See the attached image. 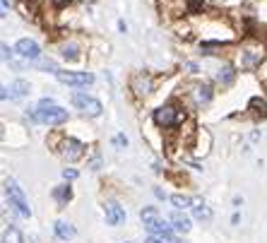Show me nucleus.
<instances>
[{"mask_svg":"<svg viewBox=\"0 0 267 243\" xmlns=\"http://www.w3.org/2000/svg\"><path fill=\"white\" fill-rule=\"evenodd\" d=\"M140 219H142V224H145L147 231L152 233L156 226H159L161 217H159V210H156V207H145V210L140 212Z\"/></svg>","mask_w":267,"mask_h":243,"instance_id":"13","label":"nucleus"},{"mask_svg":"<svg viewBox=\"0 0 267 243\" xmlns=\"http://www.w3.org/2000/svg\"><path fill=\"white\" fill-rule=\"evenodd\" d=\"M60 55H63L65 60H70V63H72V60H77V58H79V46L72 44V41H67V44L60 46Z\"/></svg>","mask_w":267,"mask_h":243,"instance_id":"18","label":"nucleus"},{"mask_svg":"<svg viewBox=\"0 0 267 243\" xmlns=\"http://www.w3.org/2000/svg\"><path fill=\"white\" fill-rule=\"evenodd\" d=\"M56 77H58V82L70 85V87H84V85L94 82L92 72H67V70H60V72H56Z\"/></svg>","mask_w":267,"mask_h":243,"instance_id":"6","label":"nucleus"},{"mask_svg":"<svg viewBox=\"0 0 267 243\" xmlns=\"http://www.w3.org/2000/svg\"><path fill=\"white\" fill-rule=\"evenodd\" d=\"M3 58H5V60H12V51L8 44H3Z\"/></svg>","mask_w":267,"mask_h":243,"instance_id":"26","label":"nucleus"},{"mask_svg":"<svg viewBox=\"0 0 267 243\" xmlns=\"http://www.w3.org/2000/svg\"><path fill=\"white\" fill-rule=\"evenodd\" d=\"M3 243H24V238H22V231L17 229V226H8L5 231H3Z\"/></svg>","mask_w":267,"mask_h":243,"instance_id":"19","label":"nucleus"},{"mask_svg":"<svg viewBox=\"0 0 267 243\" xmlns=\"http://www.w3.org/2000/svg\"><path fill=\"white\" fill-rule=\"evenodd\" d=\"M130 89H133L137 97H147L154 89V79H152V75H147V72H137L130 79Z\"/></svg>","mask_w":267,"mask_h":243,"instance_id":"8","label":"nucleus"},{"mask_svg":"<svg viewBox=\"0 0 267 243\" xmlns=\"http://www.w3.org/2000/svg\"><path fill=\"white\" fill-rule=\"evenodd\" d=\"M250 111L255 113V116H260V118H265L267 116V101L265 99H260V97H255V99H250Z\"/></svg>","mask_w":267,"mask_h":243,"instance_id":"21","label":"nucleus"},{"mask_svg":"<svg viewBox=\"0 0 267 243\" xmlns=\"http://www.w3.org/2000/svg\"><path fill=\"white\" fill-rule=\"evenodd\" d=\"M188 97L193 99L195 106H205V104H210V99H212V87L207 82H195V85L190 87Z\"/></svg>","mask_w":267,"mask_h":243,"instance_id":"9","label":"nucleus"},{"mask_svg":"<svg viewBox=\"0 0 267 243\" xmlns=\"http://www.w3.org/2000/svg\"><path fill=\"white\" fill-rule=\"evenodd\" d=\"M0 3H3V17H5L8 10H10V3H8V0H0Z\"/></svg>","mask_w":267,"mask_h":243,"instance_id":"29","label":"nucleus"},{"mask_svg":"<svg viewBox=\"0 0 267 243\" xmlns=\"http://www.w3.org/2000/svg\"><path fill=\"white\" fill-rule=\"evenodd\" d=\"M32 92V87H29V82L27 79H15L10 87H3V99H22V97H27Z\"/></svg>","mask_w":267,"mask_h":243,"instance_id":"10","label":"nucleus"},{"mask_svg":"<svg viewBox=\"0 0 267 243\" xmlns=\"http://www.w3.org/2000/svg\"><path fill=\"white\" fill-rule=\"evenodd\" d=\"M72 104L77 106L84 116H92V118H97V116H101V111H104V106H101V101H97L94 97H89V94H84V92H77V94H72Z\"/></svg>","mask_w":267,"mask_h":243,"instance_id":"4","label":"nucleus"},{"mask_svg":"<svg viewBox=\"0 0 267 243\" xmlns=\"http://www.w3.org/2000/svg\"><path fill=\"white\" fill-rule=\"evenodd\" d=\"M234 77H236V72L231 65H222L217 70V82H219L222 87H229V85L234 82Z\"/></svg>","mask_w":267,"mask_h":243,"instance_id":"17","label":"nucleus"},{"mask_svg":"<svg viewBox=\"0 0 267 243\" xmlns=\"http://www.w3.org/2000/svg\"><path fill=\"white\" fill-rule=\"evenodd\" d=\"M104 217H106L109 226H121L123 221H125V210H123L118 202H106L104 205Z\"/></svg>","mask_w":267,"mask_h":243,"instance_id":"11","label":"nucleus"},{"mask_svg":"<svg viewBox=\"0 0 267 243\" xmlns=\"http://www.w3.org/2000/svg\"><path fill=\"white\" fill-rule=\"evenodd\" d=\"M53 200H56L60 207H65L67 202L72 200V188H70V183H63V186H56L53 188Z\"/></svg>","mask_w":267,"mask_h":243,"instance_id":"16","label":"nucleus"},{"mask_svg":"<svg viewBox=\"0 0 267 243\" xmlns=\"http://www.w3.org/2000/svg\"><path fill=\"white\" fill-rule=\"evenodd\" d=\"M53 231H56V236L60 238V241H70V238H75V233H77V229L70 224V221H56L53 224Z\"/></svg>","mask_w":267,"mask_h":243,"instance_id":"14","label":"nucleus"},{"mask_svg":"<svg viewBox=\"0 0 267 243\" xmlns=\"http://www.w3.org/2000/svg\"><path fill=\"white\" fill-rule=\"evenodd\" d=\"M171 202L176 205V207H181V210H186V207H190V205H195V200L188 198V195H171Z\"/></svg>","mask_w":267,"mask_h":243,"instance_id":"22","label":"nucleus"},{"mask_svg":"<svg viewBox=\"0 0 267 243\" xmlns=\"http://www.w3.org/2000/svg\"><path fill=\"white\" fill-rule=\"evenodd\" d=\"M15 51L22 55L24 60H32V63H39V58H41V46L32 41V39H20L17 46H15Z\"/></svg>","mask_w":267,"mask_h":243,"instance_id":"7","label":"nucleus"},{"mask_svg":"<svg viewBox=\"0 0 267 243\" xmlns=\"http://www.w3.org/2000/svg\"><path fill=\"white\" fill-rule=\"evenodd\" d=\"M241 67H245V70H253V67H257L260 63H262V51H257V48H245V51H241Z\"/></svg>","mask_w":267,"mask_h":243,"instance_id":"12","label":"nucleus"},{"mask_svg":"<svg viewBox=\"0 0 267 243\" xmlns=\"http://www.w3.org/2000/svg\"><path fill=\"white\" fill-rule=\"evenodd\" d=\"M113 144H118V147H125V144H128V140H125L123 135H118V137H113Z\"/></svg>","mask_w":267,"mask_h":243,"instance_id":"27","label":"nucleus"},{"mask_svg":"<svg viewBox=\"0 0 267 243\" xmlns=\"http://www.w3.org/2000/svg\"><path fill=\"white\" fill-rule=\"evenodd\" d=\"M171 226H173L176 231H181V233H188L190 229H193V221H190L188 214H183V212H173V214H171Z\"/></svg>","mask_w":267,"mask_h":243,"instance_id":"15","label":"nucleus"},{"mask_svg":"<svg viewBox=\"0 0 267 243\" xmlns=\"http://www.w3.org/2000/svg\"><path fill=\"white\" fill-rule=\"evenodd\" d=\"M51 106H56L53 99H41V101H39V109H51Z\"/></svg>","mask_w":267,"mask_h":243,"instance_id":"25","label":"nucleus"},{"mask_svg":"<svg viewBox=\"0 0 267 243\" xmlns=\"http://www.w3.org/2000/svg\"><path fill=\"white\" fill-rule=\"evenodd\" d=\"M186 121V113L183 109L178 106V104H164V106H159L154 111V123L159 128H178L181 123Z\"/></svg>","mask_w":267,"mask_h":243,"instance_id":"2","label":"nucleus"},{"mask_svg":"<svg viewBox=\"0 0 267 243\" xmlns=\"http://www.w3.org/2000/svg\"><path fill=\"white\" fill-rule=\"evenodd\" d=\"M32 121L44 123V125H63L67 121V111L60 106H51V109H36L29 113Z\"/></svg>","mask_w":267,"mask_h":243,"instance_id":"3","label":"nucleus"},{"mask_svg":"<svg viewBox=\"0 0 267 243\" xmlns=\"http://www.w3.org/2000/svg\"><path fill=\"white\" fill-rule=\"evenodd\" d=\"M154 195H156L159 200H164V198H166V195H164V190H161V188H154Z\"/></svg>","mask_w":267,"mask_h":243,"instance_id":"30","label":"nucleus"},{"mask_svg":"<svg viewBox=\"0 0 267 243\" xmlns=\"http://www.w3.org/2000/svg\"><path fill=\"white\" fill-rule=\"evenodd\" d=\"M145 243H164V238H161V236H149Z\"/></svg>","mask_w":267,"mask_h":243,"instance_id":"28","label":"nucleus"},{"mask_svg":"<svg viewBox=\"0 0 267 243\" xmlns=\"http://www.w3.org/2000/svg\"><path fill=\"white\" fill-rule=\"evenodd\" d=\"M193 214H195L198 219H202V221H210V219H212V210L207 207V205H205V202H200V200H195Z\"/></svg>","mask_w":267,"mask_h":243,"instance_id":"20","label":"nucleus"},{"mask_svg":"<svg viewBox=\"0 0 267 243\" xmlns=\"http://www.w3.org/2000/svg\"><path fill=\"white\" fill-rule=\"evenodd\" d=\"M205 3H207V0H186V10L193 12V15H198V12H202Z\"/></svg>","mask_w":267,"mask_h":243,"instance_id":"23","label":"nucleus"},{"mask_svg":"<svg viewBox=\"0 0 267 243\" xmlns=\"http://www.w3.org/2000/svg\"><path fill=\"white\" fill-rule=\"evenodd\" d=\"M5 195L10 200V207H15V212L20 217H32V207H29V200L24 195V190L17 186L15 178H5Z\"/></svg>","mask_w":267,"mask_h":243,"instance_id":"1","label":"nucleus"},{"mask_svg":"<svg viewBox=\"0 0 267 243\" xmlns=\"http://www.w3.org/2000/svg\"><path fill=\"white\" fill-rule=\"evenodd\" d=\"M63 178H65V181H75V178H77V171H75V169H63Z\"/></svg>","mask_w":267,"mask_h":243,"instance_id":"24","label":"nucleus"},{"mask_svg":"<svg viewBox=\"0 0 267 243\" xmlns=\"http://www.w3.org/2000/svg\"><path fill=\"white\" fill-rule=\"evenodd\" d=\"M84 144L79 142V140H75V137H65L63 142L58 144V154L63 156L65 161H77V159H82L84 156Z\"/></svg>","mask_w":267,"mask_h":243,"instance_id":"5","label":"nucleus"}]
</instances>
